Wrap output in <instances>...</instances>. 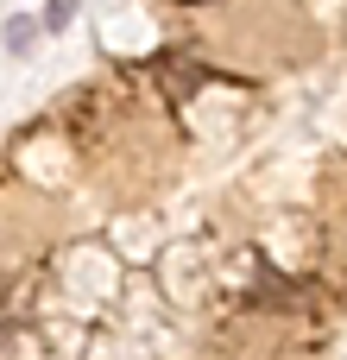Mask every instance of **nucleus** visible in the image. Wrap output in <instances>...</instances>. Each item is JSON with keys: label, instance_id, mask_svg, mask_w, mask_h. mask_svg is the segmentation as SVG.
<instances>
[{"label": "nucleus", "instance_id": "f257e3e1", "mask_svg": "<svg viewBox=\"0 0 347 360\" xmlns=\"http://www.w3.org/2000/svg\"><path fill=\"white\" fill-rule=\"evenodd\" d=\"M158 82L171 89V101H183V95H196L202 70H196V63H183V57H164V63H158Z\"/></svg>", "mask_w": 347, "mask_h": 360}, {"label": "nucleus", "instance_id": "f03ea898", "mask_svg": "<svg viewBox=\"0 0 347 360\" xmlns=\"http://www.w3.org/2000/svg\"><path fill=\"white\" fill-rule=\"evenodd\" d=\"M70 19H76V0H51V6H44V25H51V32H63Z\"/></svg>", "mask_w": 347, "mask_h": 360}, {"label": "nucleus", "instance_id": "7ed1b4c3", "mask_svg": "<svg viewBox=\"0 0 347 360\" xmlns=\"http://www.w3.org/2000/svg\"><path fill=\"white\" fill-rule=\"evenodd\" d=\"M32 32H38L32 19H13V25H6V44H13V51H25V44H32Z\"/></svg>", "mask_w": 347, "mask_h": 360}, {"label": "nucleus", "instance_id": "20e7f679", "mask_svg": "<svg viewBox=\"0 0 347 360\" xmlns=\"http://www.w3.org/2000/svg\"><path fill=\"white\" fill-rule=\"evenodd\" d=\"M183 6H202V0H183Z\"/></svg>", "mask_w": 347, "mask_h": 360}]
</instances>
